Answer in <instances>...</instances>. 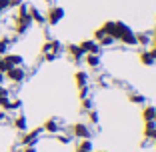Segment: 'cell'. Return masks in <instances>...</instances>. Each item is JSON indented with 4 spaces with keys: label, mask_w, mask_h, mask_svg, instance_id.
I'll list each match as a JSON object with an SVG mask.
<instances>
[{
    "label": "cell",
    "mask_w": 156,
    "mask_h": 152,
    "mask_svg": "<svg viewBox=\"0 0 156 152\" xmlns=\"http://www.w3.org/2000/svg\"><path fill=\"white\" fill-rule=\"evenodd\" d=\"M128 100L132 102V104H144V102H146V96L140 94V92H136V90H130L128 92Z\"/></svg>",
    "instance_id": "21"
},
{
    "label": "cell",
    "mask_w": 156,
    "mask_h": 152,
    "mask_svg": "<svg viewBox=\"0 0 156 152\" xmlns=\"http://www.w3.org/2000/svg\"><path fill=\"white\" fill-rule=\"evenodd\" d=\"M70 136L84 140V138H90L92 136V130H90V126L84 124V122H76V124L70 126Z\"/></svg>",
    "instance_id": "5"
},
{
    "label": "cell",
    "mask_w": 156,
    "mask_h": 152,
    "mask_svg": "<svg viewBox=\"0 0 156 152\" xmlns=\"http://www.w3.org/2000/svg\"><path fill=\"white\" fill-rule=\"evenodd\" d=\"M124 44V46H136V32H130V34H126V36L122 38V40H120Z\"/></svg>",
    "instance_id": "24"
},
{
    "label": "cell",
    "mask_w": 156,
    "mask_h": 152,
    "mask_svg": "<svg viewBox=\"0 0 156 152\" xmlns=\"http://www.w3.org/2000/svg\"><path fill=\"white\" fill-rule=\"evenodd\" d=\"M154 112H156V106H144V110H142V118L144 122H154Z\"/></svg>",
    "instance_id": "22"
},
{
    "label": "cell",
    "mask_w": 156,
    "mask_h": 152,
    "mask_svg": "<svg viewBox=\"0 0 156 152\" xmlns=\"http://www.w3.org/2000/svg\"><path fill=\"white\" fill-rule=\"evenodd\" d=\"M100 28H102V30H104L106 34H112V30H114V20H106V22L102 24Z\"/></svg>",
    "instance_id": "28"
},
{
    "label": "cell",
    "mask_w": 156,
    "mask_h": 152,
    "mask_svg": "<svg viewBox=\"0 0 156 152\" xmlns=\"http://www.w3.org/2000/svg\"><path fill=\"white\" fill-rule=\"evenodd\" d=\"M4 96H10V90L4 86V84H0V98H4Z\"/></svg>",
    "instance_id": "33"
},
{
    "label": "cell",
    "mask_w": 156,
    "mask_h": 152,
    "mask_svg": "<svg viewBox=\"0 0 156 152\" xmlns=\"http://www.w3.org/2000/svg\"><path fill=\"white\" fill-rule=\"evenodd\" d=\"M2 58H4V62H6L8 68H14V66H22L24 64V58L20 54H12V52H8V54H4Z\"/></svg>",
    "instance_id": "13"
},
{
    "label": "cell",
    "mask_w": 156,
    "mask_h": 152,
    "mask_svg": "<svg viewBox=\"0 0 156 152\" xmlns=\"http://www.w3.org/2000/svg\"><path fill=\"white\" fill-rule=\"evenodd\" d=\"M66 52H68V56L74 60V62H82L84 52H82V48L78 46V44H68V46H66Z\"/></svg>",
    "instance_id": "12"
},
{
    "label": "cell",
    "mask_w": 156,
    "mask_h": 152,
    "mask_svg": "<svg viewBox=\"0 0 156 152\" xmlns=\"http://www.w3.org/2000/svg\"><path fill=\"white\" fill-rule=\"evenodd\" d=\"M152 34L150 32H138L136 34V46H150Z\"/></svg>",
    "instance_id": "19"
},
{
    "label": "cell",
    "mask_w": 156,
    "mask_h": 152,
    "mask_svg": "<svg viewBox=\"0 0 156 152\" xmlns=\"http://www.w3.org/2000/svg\"><path fill=\"white\" fill-rule=\"evenodd\" d=\"M62 42L56 40V38H50V40H46L44 44H42V54H48V52H54V54L60 56V52H62Z\"/></svg>",
    "instance_id": "8"
},
{
    "label": "cell",
    "mask_w": 156,
    "mask_h": 152,
    "mask_svg": "<svg viewBox=\"0 0 156 152\" xmlns=\"http://www.w3.org/2000/svg\"><path fill=\"white\" fill-rule=\"evenodd\" d=\"M92 152H94V150H92Z\"/></svg>",
    "instance_id": "45"
},
{
    "label": "cell",
    "mask_w": 156,
    "mask_h": 152,
    "mask_svg": "<svg viewBox=\"0 0 156 152\" xmlns=\"http://www.w3.org/2000/svg\"><path fill=\"white\" fill-rule=\"evenodd\" d=\"M8 2H10V8H18V6L24 2V0H8Z\"/></svg>",
    "instance_id": "34"
},
{
    "label": "cell",
    "mask_w": 156,
    "mask_h": 152,
    "mask_svg": "<svg viewBox=\"0 0 156 152\" xmlns=\"http://www.w3.org/2000/svg\"><path fill=\"white\" fill-rule=\"evenodd\" d=\"M144 138L146 140H156V122H144Z\"/></svg>",
    "instance_id": "18"
},
{
    "label": "cell",
    "mask_w": 156,
    "mask_h": 152,
    "mask_svg": "<svg viewBox=\"0 0 156 152\" xmlns=\"http://www.w3.org/2000/svg\"><path fill=\"white\" fill-rule=\"evenodd\" d=\"M42 130H44V132H48V134H58L60 130H62L60 120L58 118H48L44 124H42Z\"/></svg>",
    "instance_id": "11"
},
{
    "label": "cell",
    "mask_w": 156,
    "mask_h": 152,
    "mask_svg": "<svg viewBox=\"0 0 156 152\" xmlns=\"http://www.w3.org/2000/svg\"><path fill=\"white\" fill-rule=\"evenodd\" d=\"M42 58H44L46 62H54V60L58 58V54H54V52H48V54H42Z\"/></svg>",
    "instance_id": "31"
},
{
    "label": "cell",
    "mask_w": 156,
    "mask_h": 152,
    "mask_svg": "<svg viewBox=\"0 0 156 152\" xmlns=\"http://www.w3.org/2000/svg\"><path fill=\"white\" fill-rule=\"evenodd\" d=\"M64 16H66V10L62 8V6H58V4L48 6V10H46V14H44L46 22L50 24V26H56V24H60L62 20H64Z\"/></svg>",
    "instance_id": "1"
},
{
    "label": "cell",
    "mask_w": 156,
    "mask_h": 152,
    "mask_svg": "<svg viewBox=\"0 0 156 152\" xmlns=\"http://www.w3.org/2000/svg\"><path fill=\"white\" fill-rule=\"evenodd\" d=\"M88 96V86L86 88H80V100H82V98H86Z\"/></svg>",
    "instance_id": "37"
},
{
    "label": "cell",
    "mask_w": 156,
    "mask_h": 152,
    "mask_svg": "<svg viewBox=\"0 0 156 152\" xmlns=\"http://www.w3.org/2000/svg\"><path fill=\"white\" fill-rule=\"evenodd\" d=\"M20 108H22V100H20V98H14V100H10V112L20 110Z\"/></svg>",
    "instance_id": "29"
},
{
    "label": "cell",
    "mask_w": 156,
    "mask_h": 152,
    "mask_svg": "<svg viewBox=\"0 0 156 152\" xmlns=\"http://www.w3.org/2000/svg\"><path fill=\"white\" fill-rule=\"evenodd\" d=\"M8 8H10V2H8V0H0V14L6 12Z\"/></svg>",
    "instance_id": "32"
},
{
    "label": "cell",
    "mask_w": 156,
    "mask_h": 152,
    "mask_svg": "<svg viewBox=\"0 0 156 152\" xmlns=\"http://www.w3.org/2000/svg\"><path fill=\"white\" fill-rule=\"evenodd\" d=\"M150 34H152V38H156V28H154V30H152Z\"/></svg>",
    "instance_id": "42"
},
{
    "label": "cell",
    "mask_w": 156,
    "mask_h": 152,
    "mask_svg": "<svg viewBox=\"0 0 156 152\" xmlns=\"http://www.w3.org/2000/svg\"><path fill=\"white\" fill-rule=\"evenodd\" d=\"M80 106H82V110L84 112H88V110H92V98L90 96H86V98H82V102H80Z\"/></svg>",
    "instance_id": "26"
},
{
    "label": "cell",
    "mask_w": 156,
    "mask_h": 152,
    "mask_svg": "<svg viewBox=\"0 0 156 152\" xmlns=\"http://www.w3.org/2000/svg\"><path fill=\"white\" fill-rule=\"evenodd\" d=\"M44 2H46L48 6H52V4H54V0H44Z\"/></svg>",
    "instance_id": "41"
},
{
    "label": "cell",
    "mask_w": 156,
    "mask_h": 152,
    "mask_svg": "<svg viewBox=\"0 0 156 152\" xmlns=\"http://www.w3.org/2000/svg\"><path fill=\"white\" fill-rule=\"evenodd\" d=\"M4 78L12 84H22L26 80V70L22 66H14V68H8L4 72Z\"/></svg>",
    "instance_id": "3"
},
{
    "label": "cell",
    "mask_w": 156,
    "mask_h": 152,
    "mask_svg": "<svg viewBox=\"0 0 156 152\" xmlns=\"http://www.w3.org/2000/svg\"><path fill=\"white\" fill-rule=\"evenodd\" d=\"M138 58H140V64H142V66H154L156 64V50H152V48L140 50Z\"/></svg>",
    "instance_id": "9"
},
{
    "label": "cell",
    "mask_w": 156,
    "mask_h": 152,
    "mask_svg": "<svg viewBox=\"0 0 156 152\" xmlns=\"http://www.w3.org/2000/svg\"><path fill=\"white\" fill-rule=\"evenodd\" d=\"M6 70H8V66H6V62H4V58H2V56H0V72L4 74Z\"/></svg>",
    "instance_id": "35"
},
{
    "label": "cell",
    "mask_w": 156,
    "mask_h": 152,
    "mask_svg": "<svg viewBox=\"0 0 156 152\" xmlns=\"http://www.w3.org/2000/svg\"><path fill=\"white\" fill-rule=\"evenodd\" d=\"M6 118H8V112H4V110H0V122H4Z\"/></svg>",
    "instance_id": "38"
},
{
    "label": "cell",
    "mask_w": 156,
    "mask_h": 152,
    "mask_svg": "<svg viewBox=\"0 0 156 152\" xmlns=\"http://www.w3.org/2000/svg\"><path fill=\"white\" fill-rule=\"evenodd\" d=\"M92 150H94V146H92L90 138H84L76 144V152H92Z\"/></svg>",
    "instance_id": "20"
},
{
    "label": "cell",
    "mask_w": 156,
    "mask_h": 152,
    "mask_svg": "<svg viewBox=\"0 0 156 152\" xmlns=\"http://www.w3.org/2000/svg\"><path fill=\"white\" fill-rule=\"evenodd\" d=\"M18 152H36V148H34V146H22Z\"/></svg>",
    "instance_id": "36"
},
{
    "label": "cell",
    "mask_w": 156,
    "mask_h": 152,
    "mask_svg": "<svg viewBox=\"0 0 156 152\" xmlns=\"http://www.w3.org/2000/svg\"><path fill=\"white\" fill-rule=\"evenodd\" d=\"M10 100H12L10 96H4V98H0V110H4V112H10Z\"/></svg>",
    "instance_id": "25"
},
{
    "label": "cell",
    "mask_w": 156,
    "mask_h": 152,
    "mask_svg": "<svg viewBox=\"0 0 156 152\" xmlns=\"http://www.w3.org/2000/svg\"><path fill=\"white\" fill-rule=\"evenodd\" d=\"M28 16H30V18H32V22H36V24H46L44 14H42L36 6H32V4H30V8H28Z\"/></svg>",
    "instance_id": "17"
},
{
    "label": "cell",
    "mask_w": 156,
    "mask_h": 152,
    "mask_svg": "<svg viewBox=\"0 0 156 152\" xmlns=\"http://www.w3.org/2000/svg\"><path fill=\"white\" fill-rule=\"evenodd\" d=\"M94 40L98 42V44H100V48H104V46H110V44H114V38L110 36V34H106L104 30H102V28H98L96 32H94Z\"/></svg>",
    "instance_id": "10"
},
{
    "label": "cell",
    "mask_w": 156,
    "mask_h": 152,
    "mask_svg": "<svg viewBox=\"0 0 156 152\" xmlns=\"http://www.w3.org/2000/svg\"><path fill=\"white\" fill-rule=\"evenodd\" d=\"M150 48H152V50H156V38H152V42H150Z\"/></svg>",
    "instance_id": "39"
},
{
    "label": "cell",
    "mask_w": 156,
    "mask_h": 152,
    "mask_svg": "<svg viewBox=\"0 0 156 152\" xmlns=\"http://www.w3.org/2000/svg\"><path fill=\"white\" fill-rule=\"evenodd\" d=\"M30 26H32V18L28 14L26 16H14V32L18 34V36L26 34L30 30Z\"/></svg>",
    "instance_id": "4"
},
{
    "label": "cell",
    "mask_w": 156,
    "mask_h": 152,
    "mask_svg": "<svg viewBox=\"0 0 156 152\" xmlns=\"http://www.w3.org/2000/svg\"><path fill=\"white\" fill-rule=\"evenodd\" d=\"M42 126H38V128H32V130H26V132H22V138H20V144L22 146H36V142L40 140L42 136Z\"/></svg>",
    "instance_id": "2"
},
{
    "label": "cell",
    "mask_w": 156,
    "mask_h": 152,
    "mask_svg": "<svg viewBox=\"0 0 156 152\" xmlns=\"http://www.w3.org/2000/svg\"><path fill=\"white\" fill-rule=\"evenodd\" d=\"M10 46H12V40L8 36H2L0 38V56H4L10 52Z\"/></svg>",
    "instance_id": "23"
},
{
    "label": "cell",
    "mask_w": 156,
    "mask_h": 152,
    "mask_svg": "<svg viewBox=\"0 0 156 152\" xmlns=\"http://www.w3.org/2000/svg\"><path fill=\"white\" fill-rule=\"evenodd\" d=\"M154 122H156V112H154Z\"/></svg>",
    "instance_id": "43"
},
{
    "label": "cell",
    "mask_w": 156,
    "mask_h": 152,
    "mask_svg": "<svg viewBox=\"0 0 156 152\" xmlns=\"http://www.w3.org/2000/svg\"><path fill=\"white\" fill-rule=\"evenodd\" d=\"M12 128L18 130V132H26V130H28V120H26V116H24V114H16V116H14Z\"/></svg>",
    "instance_id": "15"
},
{
    "label": "cell",
    "mask_w": 156,
    "mask_h": 152,
    "mask_svg": "<svg viewBox=\"0 0 156 152\" xmlns=\"http://www.w3.org/2000/svg\"><path fill=\"white\" fill-rule=\"evenodd\" d=\"M88 120H90L92 124H98L100 122V116H98V112L92 108V110H88Z\"/></svg>",
    "instance_id": "27"
},
{
    "label": "cell",
    "mask_w": 156,
    "mask_h": 152,
    "mask_svg": "<svg viewBox=\"0 0 156 152\" xmlns=\"http://www.w3.org/2000/svg\"><path fill=\"white\" fill-rule=\"evenodd\" d=\"M4 80H6V78H4V74L0 72V84H4Z\"/></svg>",
    "instance_id": "40"
},
{
    "label": "cell",
    "mask_w": 156,
    "mask_h": 152,
    "mask_svg": "<svg viewBox=\"0 0 156 152\" xmlns=\"http://www.w3.org/2000/svg\"><path fill=\"white\" fill-rule=\"evenodd\" d=\"M88 80H90V76H88L86 70H76V72H74V82H76L78 90H80V88H86Z\"/></svg>",
    "instance_id": "14"
},
{
    "label": "cell",
    "mask_w": 156,
    "mask_h": 152,
    "mask_svg": "<svg viewBox=\"0 0 156 152\" xmlns=\"http://www.w3.org/2000/svg\"><path fill=\"white\" fill-rule=\"evenodd\" d=\"M78 46L82 48V52L84 54H100V44H98L96 40H94V38H88V40H82L80 42V44H78Z\"/></svg>",
    "instance_id": "7"
},
{
    "label": "cell",
    "mask_w": 156,
    "mask_h": 152,
    "mask_svg": "<svg viewBox=\"0 0 156 152\" xmlns=\"http://www.w3.org/2000/svg\"><path fill=\"white\" fill-rule=\"evenodd\" d=\"M82 62H84V64L88 66V68L96 70L98 66H100V54H84Z\"/></svg>",
    "instance_id": "16"
},
{
    "label": "cell",
    "mask_w": 156,
    "mask_h": 152,
    "mask_svg": "<svg viewBox=\"0 0 156 152\" xmlns=\"http://www.w3.org/2000/svg\"><path fill=\"white\" fill-rule=\"evenodd\" d=\"M130 32H132V28H130L126 22L114 20V30H112V34H110V36L114 38V40H118V42H120L124 36H126V34H130Z\"/></svg>",
    "instance_id": "6"
},
{
    "label": "cell",
    "mask_w": 156,
    "mask_h": 152,
    "mask_svg": "<svg viewBox=\"0 0 156 152\" xmlns=\"http://www.w3.org/2000/svg\"><path fill=\"white\" fill-rule=\"evenodd\" d=\"M154 146H156V140H154Z\"/></svg>",
    "instance_id": "44"
},
{
    "label": "cell",
    "mask_w": 156,
    "mask_h": 152,
    "mask_svg": "<svg viewBox=\"0 0 156 152\" xmlns=\"http://www.w3.org/2000/svg\"><path fill=\"white\" fill-rule=\"evenodd\" d=\"M70 138H72V136H64V134H56V140H58V142H62V144H68L70 142Z\"/></svg>",
    "instance_id": "30"
}]
</instances>
